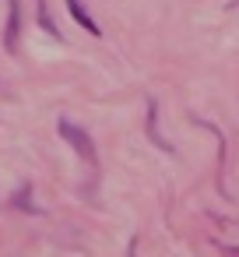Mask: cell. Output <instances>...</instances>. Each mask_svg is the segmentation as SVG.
Segmentation results:
<instances>
[{
  "instance_id": "obj_4",
  "label": "cell",
  "mask_w": 239,
  "mask_h": 257,
  "mask_svg": "<svg viewBox=\"0 0 239 257\" xmlns=\"http://www.w3.org/2000/svg\"><path fill=\"white\" fill-rule=\"evenodd\" d=\"M39 22H43V29H46V32H53V36H60V32H57V25L50 22V11H46V0H43V4H39Z\"/></svg>"
},
{
  "instance_id": "obj_3",
  "label": "cell",
  "mask_w": 239,
  "mask_h": 257,
  "mask_svg": "<svg viewBox=\"0 0 239 257\" xmlns=\"http://www.w3.org/2000/svg\"><path fill=\"white\" fill-rule=\"evenodd\" d=\"M67 11H71V18H74V22H78V25H81L88 36H102V29L92 22V15L85 11V4H81V0H67Z\"/></svg>"
},
{
  "instance_id": "obj_2",
  "label": "cell",
  "mask_w": 239,
  "mask_h": 257,
  "mask_svg": "<svg viewBox=\"0 0 239 257\" xmlns=\"http://www.w3.org/2000/svg\"><path fill=\"white\" fill-rule=\"evenodd\" d=\"M18 32H22V0H11V8H8V29H4V46L11 53L18 50Z\"/></svg>"
},
{
  "instance_id": "obj_1",
  "label": "cell",
  "mask_w": 239,
  "mask_h": 257,
  "mask_svg": "<svg viewBox=\"0 0 239 257\" xmlns=\"http://www.w3.org/2000/svg\"><path fill=\"white\" fill-rule=\"evenodd\" d=\"M60 134H64V141L85 159V162H95V148H92V138L78 127V123H71V120H60Z\"/></svg>"
}]
</instances>
